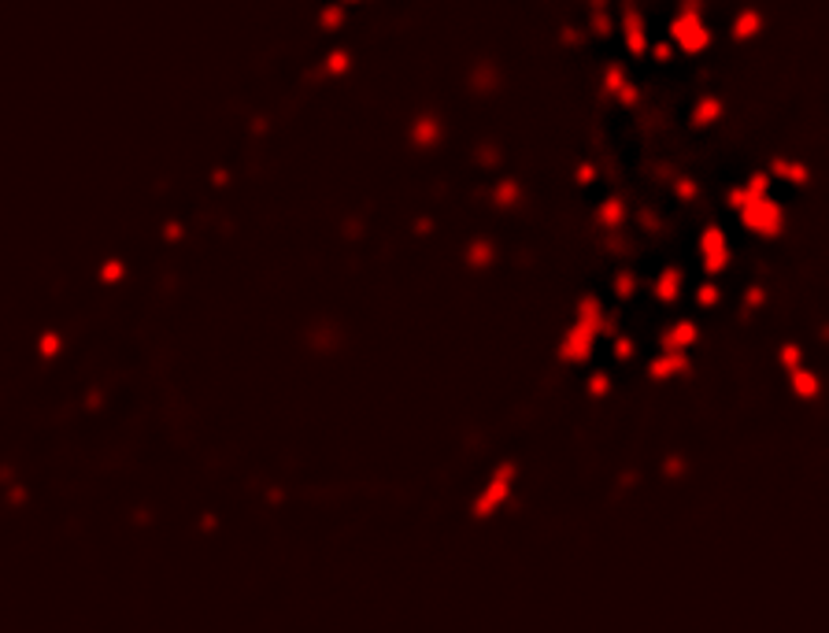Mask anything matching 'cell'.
<instances>
[{"label": "cell", "mask_w": 829, "mask_h": 633, "mask_svg": "<svg viewBox=\"0 0 829 633\" xmlns=\"http://www.w3.org/2000/svg\"><path fill=\"white\" fill-rule=\"evenodd\" d=\"M678 289H681V274L678 271H663V278L655 282V297H659V300H674V297H678Z\"/></svg>", "instance_id": "52a82bcc"}, {"label": "cell", "mask_w": 829, "mask_h": 633, "mask_svg": "<svg viewBox=\"0 0 829 633\" xmlns=\"http://www.w3.org/2000/svg\"><path fill=\"white\" fill-rule=\"evenodd\" d=\"M741 219H744V226L759 237H778L781 226H785V215H781V208L774 204L770 197H755L748 204H741Z\"/></svg>", "instance_id": "6da1fadb"}, {"label": "cell", "mask_w": 829, "mask_h": 633, "mask_svg": "<svg viewBox=\"0 0 829 633\" xmlns=\"http://www.w3.org/2000/svg\"><path fill=\"white\" fill-rule=\"evenodd\" d=\"M774 174L789 178L792 186H807V178H811V171L804 167V163H789V160H774Z\"/></svg>", "instance_id": "5b68a950"}, {"label": "cell", "mask_w": 829, "mask_h": 633, "mask_svg": "<svg viewBox=\"0 0 829 633\" xmlns=\"http://www.w3.org/2000/svg\"><path fill=\"white\" fill-rule=\"evenodd\" d=\"M718 115V104H704L700 108V115H696V123H704V119H715Z\"/></svg>", "instance_id": "7c38bea8"}, {"label": "cell", "mask_w": 829, "mask_h": 633, "mask_svg": "<svg viewBox=\"0 0 829 633\" xmlns=\"http://www.w3.org/2000/svg\"><path fill=\"white\" fill-rule=\"evenodd\" d=\"M715 300H718V289H715V286H704V289H700V304H704V308H707V304H715Z\"/></svg>", "instance_id": "8fae6325"}, {"label": "cell", "mask_w": 829, "mask_h": 633, "mask_svg": "<svg viewBox=\"0 0 829 633\" xmlns=\"http://www.w3.org/2000/svg\"><path fill=\"white\" fill-rule=\"evenodd\" d=\"M700 249H704V271L711 274V278L730 263V245H726L722 226H707L704 237H700Z\"/></svg>", "instance_id": "7a4b0ae2"}, {"label": "cell", "mask_w": 829, "mask_h": 633, "mask_svg": "<svg viewBox=\"0 0 829 633\" xmlns=\"http://www.w3.org/2000/svg\"><path fill=\"white\" fill-rule=\"evenodd\" d=\"M670 356H663V360H655L652 367H648V374L655 382H663V378H674V374H681L689 367V360L681 356V348H667Z\"/></svg>", "instance_id": "277c9868"}, {"label": "cell", "mask_w": 829, "mask_h": 633, "mask_svg": "<svg viewBox=\"0 0 829 633\" xmlns=\"http://www.w3.org/2000/svg\"><path fill=\"white\" fill-rule=\"evenodd\" d=\"M789 378H792V393H796L800 400H818V393H822V378H818L815 371L796 367V371H789Z\"/></svg>", "instance_id": "3957f363"}, {"label": "cell", "mask_w": 829, "mask_h": 633, "mask_svg": "<svg viewBox=\"0 0 829 633\" xmlns=\"http://www.w3.org/2000/svg\"><path fill=\"white\" fill-rule=\"evenodd\" d=\"M692 341H696V326H692V323H678V326H674L670 334H667L663 348H681V345H692Z\"/></svg>", "instance_id": "8992f818"}, {"label": "cell", "mask_w": 829, "mask_h": 633, "mask_svg": "<svg viewBox=\"0 0 829 633\" xmlns=\"http://www.w3.org/2000/svg\"><path fill=\"white\" fill-rule=\"evenodd\" d=\"M600 223H604V226H618V223H622V200H618V197L607 200V204L600 208Z\"/></svg>", "instance_id": "9c48e42d"}, {"label": "cell", "mask_w": 829, "mask_h": 633, "mask_svg": "<svg viewBox=\"0 0 829 633\" xmlns=\"http://www.w3.org/2000/svg\"><path fill=\"white\" fill-rule=\"evenodd\" d=\"M589 393H596V397H604V393H607V374H596V378L589 382Z\"/></svg>", "instance_id": "30bf717a"}, {"label": "cell", "mask_w": 829, "mask_h": 633, "mask_svg": "<svg viewBox=\"0 0 829 633\" xmlns=\"http://www.w3.org/2000/svg\"><path fill=\"white\" fill-rule=\"evenodd\" d=\"M781 367H785V371H796V367H804V348H800L796 341L781 345Z\"/></svg>", "instance_id": "ba28073f"}]
</instances>
